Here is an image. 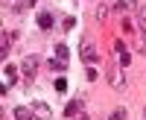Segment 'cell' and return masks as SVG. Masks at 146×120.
<instances>
[{
	"mask_svg": "<svg viewBox=\"0 0 146 120\" xmlns=\"http://www.w3.org/2000/svg\"><path fill=\"white\" fill-rule=\"evenodd\" d=\"M108 82H111L114 91H123L126 88V76H123V65H120V62L108 65Z\"/></svg>",
	"mask_w": 146,
	"mask_h": 120,
	"instance_id": "1",
	"label": "cell"
},
{
	"mask_svg": "<svg viewBox=\"0 0 146 120\" xmlns=\"http://www.w3.org/2000/svg\"><path fill=\"white\" fill-rule=\"evenodd\" d=\"M79 56H82V62H88V65H96L100 62V53H96V47L91 38H82L79 41Z\"/></svg>",
	"mask_w": 146,
	"mask_h": 120,
	"instance_id": "2",
	"label": "cell"
},
{
	"mask_svg": "<svg viewBox=\"0 0 146 120\" xmlns=\"http://www.w3.org/2000/svg\"><path fill=\"white\" fill-rule=\"evenodd\" d=\"M38 62H41L38 56H27V59H23V65H21V73L27 76L29 82H32V76H35V70H38Z\"/></svg>",
	"mask_w": 146,
	"mask_h": 120,
	"instance_id": "3",
	"label": "cell"
},
{
	"mask_svg": "<svg viewBox=\"0 0 146 120\" xmlns=\"http://www.w3.org/2000/svg\"><path fill=\"white\" fill-rule=\"evenodd\" d=\"M114 53H117V62L123 65V67L131 62V53L126 50V41H123V38H117V41H114Z\"/></svg>",
	"mask_w": 146,
	"mask_h": 120,
	"instance_id": "4",
	"label": "cell"
},
{
	"mask_svg": "<svg viewBox=\"0 0 146 120\" xmlns=\"http://www.w3.org/2000/svg\"><path fill=\"white\" fill-rule=\"evenodd\" d=\"M82 111H85V103L82 100H70L67 109H64V117H79Z\"/></svg>",
	"mask_w": 146,
	"mask_h": 120,
	"instance_id": "5",
	"label": "cell"
},
{
	"mask_svg": "<svg viewBox=\"0 0 146 120\" xmlns=\"http://www.w3.org/2000/svg\"><path fill=\"white\" fill-rule=\"evenodd\" d=\"M35 109H27V105H18L15 109V120H35Z\"/></svg>",
	"mask_w": 146,
	"mask_h": 120,
	"instance_id": "6",
	"label": "cell"
},
{
	"mask_svg": "<svg viewBox=\"0 0 146 120\" xmlns=\"http://www.w3.org/2000/svg\"><path fill=\"white\" fill-rule=\"evenodd\" d=\"M0 38H3V41H0V59H6V56H9V44H12V38H15V32H3Z\"/></svg>",
	"mask_w": 146,
	"mask_h": 120,
	"instance_id": "7",
	"label": "cell"
},
{
	"mask_svg": "<svg viewBox=\"0 0 146 120\" xmlns=\"http://www.w3.org/2000/svg\"><path fill=\"white\" fill-rule=\"evenodd\" d=\"M53 23H56V18L50 15V12H41V15H38V27L41 29H53Z\"/></svg>",
	"mask_w": 146,
	"mask_h": 120,
	"instance_id": "8",
	"label": "cell"
},
{
	"mask_svg": "<svg viewBox=\"0 0 146 120\" xmlns=\"http://www.w3.org/2000/svg\"><path fill=\"white\" fill-rule=\"evenodd\" d=\"M3 76H6V85L12 88V85H15V82H18V70L12 67V65H6V67H3Z\"/></svg>",
	"mask_w": 146,
	"mask_h": 120,
	"instance_id": "9",
	"label": "cell"
},
{
	"mask_svg": "<svg viewBox=\"0 0 146 120\" xmlns=\"http://www.w3.org/2000/svg\"><path fill=\"white\" fill-rule=\"evenodd\" d=\"M32 109H35V114H38V117H50V105H47V103H35Z\"/></svg>",
	"mask_w": 146,
	"mask_h": 120,
	"instance_id": "10",
	"label": "cell"
},
{
	"mask_svg": "<svg viewBox=\"0 0 146 120\" xmlns=\"http://www.w3.org/2000/svg\"><path fill=\"white\" fill-rule=\"evenodd\" d=\"M120 12H129V9H135L137 6V0H117V3H114Z\"/></svg>",
	"mask_w": 146,
	"mask_h": 120,
	"instance_id": "11",
	"label": "cell"
},
{
	"mask_svg": "<svg viewBox=\"0 0 146 120\" xmlns=\"http://www.w3.org/2000/svg\"><path fill=\"white\" fill-rule=\"evenodd\" d=\"M108 12H111V6H108V3H100V6H96V21H105Z\"/></svg>",
	"mask_w": 146,
	"mask_h": 120,
	"instance_id": "12",
	"label": "cell"
},
{
	"mask_svg": "<svg viewBox=\"0 0 146 120\" xmlns=\"http://www.w3.org/2000/svg\"><path fill=\"white\" fill-rule=\"evenodd\" d=\"M56 59H58V62H64V59H67V44H62V41L56 44Z\"/></svg>",
	"mask_w": 146,
	"mask_h": 120,
	"instance_id": "13",
	"label": "cell"
},
{
	"mask_svg": "<svg viewBox=\"0 0 146 120\" xmlns=\"http://www.w3.org/2000/svg\"><path fill=\"white\" fill-rule=\"evenodd\" d=\"M135 50L146 56V35H137V38H135Z\"/></svg>",
	"mask_w": 146,
	"mask_h": 120,
	"instance_id": "14",
	"label": "cell"
},
{
	"mask_svg": "<svg viewBox=\"0 0 146 120\" xmlns=\"http://www.w3.org/2000/svg\"><path fill=\"white\" fill-rule=\"evenodd\" d=\"M137 21H140V27H143V35H146V6L137 9Z\"/></svg>",
	"mask_w": 146,
	"mask_h": 120,
	"instance_id": "15",
	"label": "cell"
},
{
	"mask_svg": "<svg viewBox=\"0 0 146 120\" xmlns=\"http://www.w3.org/2000/svg\"><path fill=\"white\" fill-rule=\"evenodd\" d=\"M56 91H58V94H64V91H67V79H64V76H58V79H56Z\"/></svg>",
	"mask_w": 146,
	"mask_h": 120,
	"instance_id": "16",
	"label": "cell"
},
{
	"mask_svg": "<svg viewBox=\"0 0 146 120\" xmlns=\"http://www.w3.org/2000/svg\"><path fill=\"white\" fill-rule=\"evenodd\" d=\"M108 120H126V109H114Z\"/></svg>",
	"mask_w": 146,
	"mask_h": 120,
	"instance_id": "17",
	"label": "cell"
},
{
	"mask_svg": "<svg viewBox=\"0 0 146 120\" xmlns=\"http://www.w3.org/2000/svg\"><path fill=\"white\" fill-rule=\"evenodd\" d=\"M50 67H53V70H67V62H56V59H53Z\"/></svg>",
	"mask_w": 146,
	"mask_h": 120,
	"instance_id": "18",
	"label": "cell"
},
{
	"mask_svg": "<svg viewBox=\"0 0 146 120\" xmlns=\"http://www.w3.org/2000/svg\"><path fill=\"white\" fill-rule=\"evenodd\" d=\"M76 27V18H64V29H73Z\"/></svg>",
	"mask_w": 146,
	"mask_h": 120,
	"instance_id": "19",
	"label": "cell"
},
{
	"mask_svg": "<svg viewBox=\"0 0 146 120\" xmlns=\"http://www.w3.org/2000/svg\"><path fill=\"white\" fill-rule=\"evenodd\" d=\"M76 120H91V117H88V111H82V114H79Z\"/></svg>",
	"mask_w": 146,
	"mask_h": 120,
	"instance_id": "20",
	"label": "cell"
},
{
	"mask_svg": "<svg viewBox=\"0 0 146 120\" xmlns=\"http://www.w3.org/2000/svg\"><path fill=\"white\" fill-rule=\"evenodd\" d=\"M143 120H146V117H143Z\"/></svg>",
	"mask_w": 146,
	"mask_h": 120,
	"instance_id": "21",
	"label": "cell"
}]
</instances>
